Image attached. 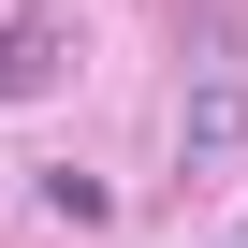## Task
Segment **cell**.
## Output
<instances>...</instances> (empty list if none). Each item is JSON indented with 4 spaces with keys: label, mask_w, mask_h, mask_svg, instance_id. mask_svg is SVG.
Instances as JSON below:
<instances>
[{
    "label": "cell",
    "mask_w": 248,
    "mask_h": 248,
    "mask_svg": "<svg viewBox=\"0 0 248 248\" xmlns=\"http://www.w3.org/2000/svg\"><path fill=\"white\" fill-rule=\"evenodd\" d=\"M73 73V0H15L0 15V102H44Z\"/></svg>",
    "instance_id": "6da1fadb"
},
{
    "label": "cell",
    "mask_w": 248,
    "mask_h": 248,
    "mask_svg": "<svg viewBox=\"0 0 248 248\" xmlns=\"http://www.w3.org/2000/svg\"><path fill=\"white\" fill-rule=\"evenodd\" d=\"M233 146H248V73H219V59H204V73H190V132H175V161H190V175H219Z\"/></svg>",
    "instance_id": "7a4b0ae2"
}]
</instances>
